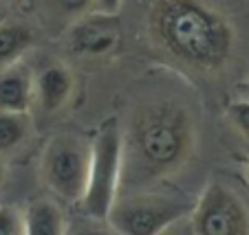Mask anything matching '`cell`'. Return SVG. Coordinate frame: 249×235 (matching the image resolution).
Listing matches in <instances>:
<instances>
[{"label":"cell","mask_w":249,"mask_h":235,"mask_svg":"<svg viewBox=\"0 0 249 235\" xmlns=\"http://www.w3.org/2000/svg\"><path fill=\"white\" fill-rule=\"evenodd\" d=\"M152 47L194 75H218L234 57L236 31L207 0H152L146 14Z\"/></svg>","instance_id":"cell-1"},{"label":"cell","mask_w":249,"mask_h":235,"mask_svg":"<svg viewBox=\"0 0 249 235\" xmlns=\"http://www.w3.org/2000/svg\"><path fill=\"white\" fill-rule=\"evenodd\" d=\"M124 134V176L132 185L163 180L183 170L196 147V123L183 104L141 106Z\"/></svg>","instance_id":"cell-2"},{"label":"cell","mask_w":249,"mask_h":235,"mask_svg":"<svg viewBox=\"0 0 249 235\" xmlns=\"http://www.w3.org/2000/svg\"><path fill=\"white\" fill-rule=\"evenodd\" d=\"M124 176V134L117 119H108L90 141V165L86 189L80 198L84 216L106 220L119 198Z\"/></svg>","instance_id":"cell-3"},{"label":"cell","mask_w":249,"mask_h":235,"mask_svg":"<svg viewBox=\"0 0 249 235\" xmlns=\"http://www.w3.org/2000/svg\"><path fill=\"white\" fill-rule=\"evenodd\" d=\"M192 211V203L177 193L139 191L117 198L106 222L122 235H159L170 224L183 220Z\"/></svg>","instance_id":"cell-4"},{"label":"cell","mask_w":249,"mask_h":235,"mask_svg":"<svg viewBox=\"0 0 249 235\" xmlns=\"http://www.w3.org/2000/svg\"><path fill=\"white\" fill-rule=\"evenodd\" d=\"M90 143L80 134L60 132L49 139L40 160V176L47 189L64 203H80L89 180Z\"/></svg>","instance_id":"cell-5"},{"label":"cell","mask_w":249,"mask_h":235,"mask_svg":"<svg viewBox=\"0 0 249 235\" xmlns=\"http://www.w3.org/2000/svg\"><path fill=\"white\" fill-rule=\"evenodd\" d=\"M188 222L194 235H249V207L236 189L212 178L192 204Z\"/></svg>","instance_id":"cell-6"},{"label":"cell","mask_w":249,"mask_h":235,"mask_svg":"<svg viewBox=\"0 0 249 235\" xmlns=\"http://www.w3.org/2000/svg\"><path fill=\"white\" fill-rule=\"evenodd\" d=\"M122 42V27L117 14L89 11L69 24L66 48L84 60H102L113 55Z\"/></svg>","instance_id":"cell-7"},{"label":"cell","mask_w":249,"mask_h":235,"mask_svg":"<svg viewBox=\"0 0 249 235\" xmlns=\"http://www.w3.org/2000/svg\"><path fill=\"white\" fill-rule=\"evenodd\" d=\"M75 90V77L60 62L42 66L38 75H33V104L42 112H60L69 104Z\"/></svg>","instance_id":"cell-8"},{"label":"cell","mask_w":249,"mask_h":235,"mask_svg":"<svg viewBox=\"0 0 249 235\" xmlns=\"http://www.w3.org/2000/svg\"><path fill=\"white\" fill-rule=\"evenodd\" d=\"M33 75L22 60L0 68V110L29 112L33 106Z\"/></svg>","instance_id":"cell-9"},{"label":"cell","mask_w":249,"mask_h":235,"mask_svg":"<svg viewBox=\"0 0 249 235\" xmlns=\"http://www.w3.org/2000/svg\"><path fill=\"white\" fill-rule=\"evenodd\" d=\"M22 235H66V218L60 204L38 198L22 211Z\"/></svg>","instance_id":"cell-10"},{"label":"cell","mask_w":249,"mask_h":235,"mask_svg":"<svg viewBox=\"0 0 249 235\" xmlns=\"http://www.w3.org/2000/svg\"><path fill=\"white\" fill-rule=\"evenodd\" d=\"M33 42L36 33L29 24L5 18L0 22V68L20 62L24 53L33 47Z\"/></svg>","instance_id":"cell-11"},{"label":"cell","mask_w":249,"mask_h":235,"mask_svg":"<svg viewBox=\"0 0 249 235\" xmlns=\"http://www.w3.org/2000/svg\"><path fill=\"white\" fill-rule=\"evenodd\" d=\"M31 134V119L29 112H5L0 110V156L16 152L24 145Z\"/></svg>","instance_id":"cell-12"},{"label":"cell","mask_w":249,"mask_h":235,"mask_svg":"<svg viewBox=\"0 0 249 235\" xmlns=\"http://www.w3.org/2000/svg\"><path fill=\"white\" fill-rule=\"evenodd\" d=\"M49 14L55 16L60 20H66V22H73L80 16L89 14V11L95 9V0H44Z\"/></svg>","instance_id":"cell-13"},{"label":"cell","mask_w":249,"mask_h":235,"mask_svg":"<svg viewBox=\"0 0 249 235\" xmlns=\"http://www.w3.org/2000/svg\"><path fill=\"white\" fill-rule=\"evenodd\" d=\"M66 235H122L119 231H115L106 220L90 216H77L71 222H66Z\"/></svg>","instance_id":"cell-14"},{"label":"cell","mask_w":249,"mask_h":235,"mask_svg":"<svg viewBox=\"0 0 249 235\" xmlns=\"http://www.w3.org/2000/svg\"><path fill=\"white\" fill-rule=\"evenodd\" d=\"M227 121L231 123L236 132L245 141H249V97H240L236 101H231L225 110Z\"/></svg>","instance_id":"cell-15"},{"label":"cell","mask_w":249,"mask_h":235,"mask_svg":"<svg viewBox=\"0 0 249 235\" xmlns=\"http://www.w3.org/2000/svg\"><path fill=\"white\" fill-rule=\"evenodd\" d=\"M0 235H22V213L16 207L0 204Z\"/></svg>","instance_id":"cell-16"},{"label":"cell","mask_w":249,"mask_h":235,"mask_svg":"<svg viewBox=\"0 0 249 235\" xmlns=\"http://www.w3.org/2000/svg\"><path fill=\"white\" fill-rule=\"evenodd\" d=\"M159 235H194V231H192V226H190L188 218H183V220H179V222H174V224H170L168 229L161 231Z\"/></svg>","instance_id":"cell-17"},{"label":"cell","mask_w":249,"mask_h":235,"mask_svg":"<svg viewBox=\"0 0 249 235\" xmlns=\"http://www.w3.org/2000/svg\"><path fill=\"white\" fill-rule=\"evenodd\" d=\"M124 0H95V9L104 14H119Z\"/></svg>","instance_id":"cell-18"},{"label":"cell","mask_w":249,"mask_h":235,"mask_svg":"<svg viewBox=\"0 0 249 235\" xmlns=\"http://www.w3.org/2000/svg\"><path fill=\"white\" fill-rule=\"evenodd\" d=\"M5 180H7V163H5V158L0 156V189L5 187Z\"/></svg>","instance_id":"cell-19"},{"label":"cell","mask_w":249,"mask_h":235,"mask_svg":"<svg viewBox=\"0 0 249 235\" xmlns=\"http://www.w3.org/2000/svg\"><path fill=\"white\" fill-rule=\"evenodd\" d=\"M240 94H243V97H249V79L240 86Z\"/></svg>","instance_id":"cell-20"},{"label":"cell","mask_w":249,"mask_h":235,"mask_svg":"<svg viewBox=\"0 0 249 235\" xmlns=\"http://www.w3.org/2000/svg\"><path fill=\"white\" fill-rule=\"evenodd\" d=\"M5 18H7V9H5V5L0 2V22H2Z\"/></svg>","instance_id":"cell-21"},{"label":"cell","mask_w":249,"mask_h":235,"mask_svg":"<svg viewBox=\"0 0 249 235\" xmlns=\"http://www.w3.org/2000/svg\"><path fill=\"white\" fill-rule=\"evenodd\" d=\"M245 176H247V183H249V160H247V170H245Z\"/></svg>","instance_id":"cell-22"}]
</instances>
